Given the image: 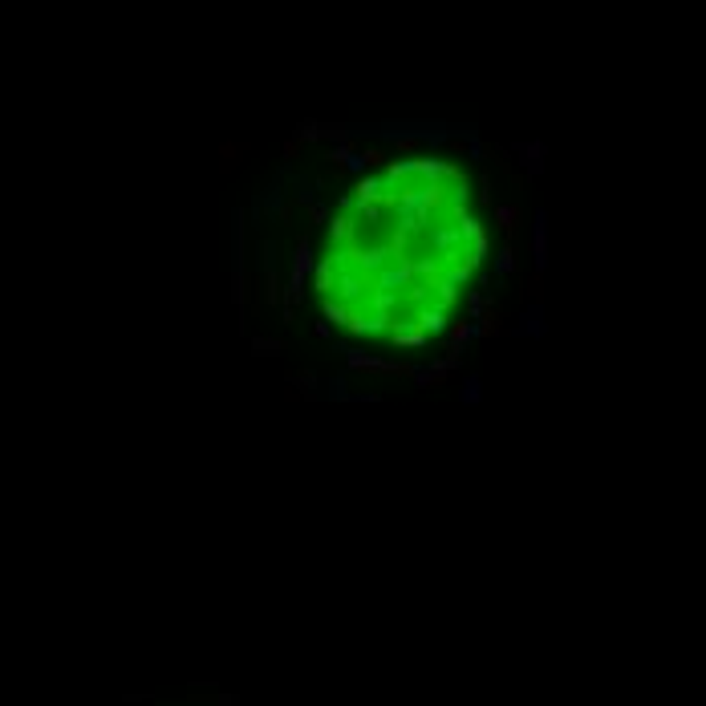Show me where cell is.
Masks as SVG:
<instances>
[{"instance_id": "cell-1", "label": "cell", "mask_w": 706, "mask_h": 706, "mask_svg": "<svg viewBox=\"0 0 706 706\" xmlns=\"http://www.w3.org/2000/svg\"><path fill=\"white\" fill-rule=\"evenodd\" d=\"M491 256L483 191L446 155L382 159L337 195L317 227V317L353 345L414 353L459 329Z\"/></svg>"}]
</instances>
